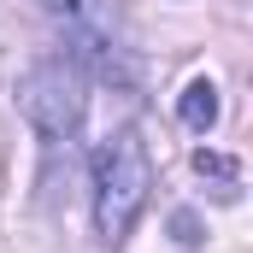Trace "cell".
Wrapping results in <instances>:
<instances>
[{
  "label": "cell",
  "instance_id": "5b68a950",
  "mask_svg": "<svg viewBox=\"0 0 253 253\" xmlns=\"http://www.w3.org/2000/svg\"><path fill=\"white\" fill-rule=\"evenodd\" d=\"M194 171H200V177H218V183H230V189H236V177H242V171H236V159H224V153H206V147L194 153Z\"/></svg>",
  "mask_w": 253,
  "mask_h": 253
},
{
  "label": "cell",
  "instance_id": "3957f363",
  "mask_svg": "<svg viewBox=\"0 0 253 253\" xmlns=\"http://www.w3.org/2000/svg\"><path fill=\"white\" fill-rule=\"evenodd\" d=\"M18 112L30 118L36 135H47V141H71V135L83 129V112H88L77 65H65V59L30 65L24 83H18Z\"/></svg>",
  "mask_w": 253,
  "mask_h": 253
},
{
  "label": "cell",
  "instance_id": "8992f818",
  "mask_svg": "<svg viewBox=\"0 0 253 253\" xmlns=\"http://www.w3.org/2000/svg\"><path fill=\"white\" fill-rule=\"evenodd\" d=\"M177 242H183V248H194V242H200V236H194V218H189V212L177 218Z\"/></svg>",
  "mask_w": 253,
  "mask_h": 253
},
{
  "label": "cell",
  "instance_id": "7a4b0ae2",
  "mask_svg": "<svg viewBox=\"0 0 253 253\" xmlns=\"http://www.w3.org/2000/svg\"><path fill=\"white\" fill-rule=\"evenodd\" d=\"M47 12L71 42V65H88L100 83H135V53L112 0H47Z\"/></svg>",
  "mask_w": 253,
  "mask_h": 253
},
{
  "label": "cell",
  "instance_id": "6da1fadb",
  "mask_svg": "<svg viewBox=\"0 0 253 253\" xmlns=\"http://www.w3.org/2000/svg\"><path fill=\"white\" fill-rule=\"evenodd\" d=\"M88 171H94V236L106 248H118L129 230H135V218L147 206V189H153V159H147L141 129L135 124L112 129L94 147V165Z\"/></svg>",
  "mask_w": 253,
  "mask_h": 253
},
{
  "label": "cell",
  "instance_id": "277c9868",
  "mask_svg": "<svg viewBox=\"0 0 253 253\" xmlns=\"http://www.w3.org/2000/svg\"><path fill=\"white\" fill-rule=\"evenodd\" d=\"M177 112H183V124L200 129V135L218 124V88H212V77H194L189 88H183V100H177Z\"/></svg>",
  "mask_w": 253,
  "mask_h": 253
}]
</instances>
